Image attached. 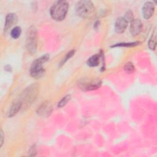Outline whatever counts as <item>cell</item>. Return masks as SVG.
<instances>
[{"instance_id": "6da1fadb", "label": "cell", "mask_w": 157, "mask_h": 157, "mask_svg": "<svg viewBox=\"0 0 157 157\" xmlns=\"http://www.w3.org/2000/svg\"><path fill=\"white\" fill-rule=\"evenodd\" d=\"M69 5L66 1H56L50 8V15L53 19L56 21L63 20L67 12Z\"/></svg>"}, {"instance_id": "7a4b0ae2", "label": "cell", "mask_w": 157, "mask_h": 157, "mask_svg": "<svg viewBox=\"0 0 157 157\" xmlns=\"http://www.w3.org/2000/svg\"><path fill=\"white\" fill-rule=\"evenodd\" d=\"M76 12L80 17L84 18L92 17L95 13V9L93 4L90 1H80L76 4Z\"/></svg>"}, {"instance_id": "3957f363", "label": "cell", "mask_w": 157, "mask_h": 157, "mask_svg": "<svg viewBox=\"0 0 157 157\" xmlns=\"http://www.w3.org/2000/svg\"><path fill=\"white\" fill-rule=\"evenodd\" d=\"M39 92V86L34 83L27 87L21 93V98L19 99L22 103V107H28L36 98Z\"/></svg>"}, {"instance_id": "277c9868", "label": "cell", "mask_w": 157, "mask_h": 157, "mask_svg": "<svg viewBox=\"0 0 157 157\" xmlns=\"http://www.w3.org/2000/svg\"><path fill=\"white\" fill-rule=\"evenodd\" d=\"M50 56L48 54H46L33 61L30 69V74L33 77L39 78L44 75L45 69L42 65L48 60Z\"/></svg>"}, {"instance_id": "5b68a950", "label": "cell", "mask_w": 157, "mask_h": 157, "mask_svg": "<svg viewBox=\"0 0 157 157\" xmlns=\"http://www.w3.org/2000/svg\"><path fill=\"white\" fill-rule=\"evenodd\" d=\"M37 45V35L35 27L31 26L27 32L26 48L28 52L33 55L36 53Z\"/></svg>"}, {"instance_id": "8992f818", "label": "cell", "mask_w": 157, "mask_h": 157, "mask_svg": "<svg viewBox=\"0 0 157 157\" xmlns=\"http://www.w3.org/2000/svg\"><path fill=\"white\" fill-rule=\"evenodd\" d=\"M52 112V106L48 101L43 102L38 108L37 113L39 115L42 117H48Z\"/></svg>"}, {"instance_id": "52a82bcc", "label": "cell", "mask_w": 157, "mask_h": 157, "mask_svg": "<svg viewBox=\"0 0 157 157\" xmlns=\"http://www.w3.org/2000/svg\"><path fill=\"white\" fill-rule=\"evenodd\" d=\"M101 80L99 78L91 80L88 82H82L80 83V87L84 90H93L99 88L101 85Z\"/></svg>"}, {"instance_id": "ba28073f", "label": "cell", "mask_w": 157, "mask_h": 157, "mask_svg": "<svg viewBox=\"0 0 157 157\" xmlns=\"http://www.w3.org/2000/svg\"><path fill=\"white\" fill-rule=\"evenodd\" d=\"M155 11V5L152 2H147L142 7V14L145 19L150 18Z\"/></svg>"}, {"instance_id": "9c48e42d", "label": "cell", "mask_w": 157, "mask_h": 157, "mask_svg": "<svg viewBox=\"0 0 157 157\" xmlns=\"http://www.w3.org/2000/svg\"><path fill=\"white\" fill-rule=\"evenodd\" d=\"M142 23L138 19H134L131 21L130 25V32L134 36H137L142 31Z\"/></svg>"}, {"instance_id": "30bf717a", "label": "cell", "mask_w": 157, "mask_h": 157, "mask_svg": "<svg viewBox=\"0 0 157 157\" xmlns=\"http://www.w3.org/2000/svg\"><path fill=\"white\" fill-rule=\"evenodd\" d=\"M18 21V17L16 14L13 13H8L6 17L5 25H4V31H7L13 25H15Z\"/></svg>"}, {"instance_id": "8fae6325", "label": "cell", "mask_w": 157, "mask_h": 157, "mask_svg": "<svg viewBox=\"0 0 157 157\" xmlns=\"http://www.w3.org/2000/svg\"><path fill=\"white\" fill-rule=\"evenodd\" d=\"M128 24V21L124 17H119L115 24V31L116 33L120 34L123 33L125 31Z\"/></svg>"}, {"instance_id": "7c38bea8", "label": "cell", "mask_w": 157, "mask_h": 157, "mask_svg": "<svg viewBox=\"0 0 157 157\" xmlns=\"http://www.w3.org/2000/svg\"><path fill=\"white\" fill-rule=\"evenodd\" d=\"M22 107V103L21 102L18 100L14 102L10 106L9 112H8V117H12L16 115L18 112L20 110V109Z\"/></svg>"}, {"instance_id": "4fadbf2b", "label": "cell", "mask_w": 157, "mask_h": 157, "mask_svg": "<svg viewBox=\"0 0 157 157\" xmlns=\"http://www.w3.org/2000/svg\"><path fill=\"white\" fill-rule=\"evenodd\" d=\"M100 56L99 55H94L91 56L87 61V64L90 67H96L99 65Z\"/></svg>"}, {"instance_id": "5bb4252c", "label": "cell", "mask_w": 157, "mask_h": 157, "mask_svg": "<svg viewBox=\"0 0 157 157\" xmlns=\"http://www.w3.org/2000/svg\"><path fill=\"white\" fill-rule=\"evenodd\" d=\"M21 33V28L19 26H15V28H13L10 33L11 36L13 38V39H17L20 37V34Z\"/></svg>"}, {"instance_id": "9a60e30c", "label": "cell", "mask_w": 157, "mask_h": 157, "mask_svg": "<svg viewBox=\"0 0 157 157\" xmlns=\"http://www.w3.org/2000/svg\"><path fill=\"white\" fill-rule=\"evenodd\" d=\"M124 71H125L127 73H128V74H131V73L134 72L135 68H134V65L132 64V63L128 62V63H126V64L124 65Z\"/></svg>"}, {"instance_id": "2e32d148", "label": "cell", "mask_w": 157, "mask_h": 157, "mask_svg": "<svg viewBox=\"0 0 157 157\" xmlns=\"http://www.w3.org/2000/svg\"><path fill=\"white\" fill-rule=\"evenodd\" d=\"M71 99V96L70 95H66L65 96L64 98H63V99L58 102V107H63V106H64Z\"/></svg>"}, {"instance_id": "e0dca14e", "label": "cell", "mask_w": 157, "mask_h": 157, "mask_svg": "<svg viewBox=\"0 0 157 157\" xmlns=\"http://www.w3.org/2000/svg\"><path fill=\"white\" fill-rule=\"evenodd\" d=\"M156 36L155 34H153V36H151V37L148 41V47L151 50H155L156 47Z\"/></svg>"}, {"instance_id": "ac0fdd59", "label": "cell", "mask_w": 157, "mask_h": 157, "mask_svg": "<svg viewBox=\"0 0 157 157\" xmlns=\"http://www.w3.org/2000/svg\"><path fill=\"white\" fill-rule=\"evenodd\" d=\"M74 54V50H71V51H70L69 52H68V53H67V55H66L65 58H64L62 60V61L61 62V63H60V66H63V65L66 62V61H67L68 59H69L72 56V55H73Z\"/></svg>"}, {"instance_id": "d6986e66", "label": "cell", "mask_w": 157, "mask_h": 157, "mask_svg": "<svg viewBox=\"0 0 157 157\" xmlns=\"http://www.w3.org/2000/svg\"><path fill=\"white\" fill-rule=\"evenodd\" d=\"M139 42H131V43H122V44H117L115 45H113L112 47H133V46H136L137 45H138Z\"/></svg>"}, {"instance_id": "ffe728a7", "label": "cell", "mask_w": 157, "mask_h": 157, "mask_svg": "<svg viewBox=\"0 0 157 157\" xmlns=\"http://www.w3.org/2000/svg\"><path fill=\"white\" fill-rule=\"evenodd\" d=\"M127 21L128 22L129 21H132L133 20V13L131 10H128L126 12V13H125V17H124Z\"/></svg>"}, {"instance_id": "44dd1931", "label": "cell", "mask_w": 157, "mask_h": 157, "mask_svg": "<svg viewBox=\"0 0 157 157\" xmlns=\"http://www.w3.org/2000/svg\"><path fill=\"white\" fill-rule=\"evenodd\" d=\"M36 154V147L35 145L32 146L29 151V155L30 156H35Z\"/></svg>"}, {"instance_id": "7402d4cb", "label": "cell", "mask_w": 157, "mask_h": 157, "mask_svg": "<svg viewBox=\"0 0 157 157\" xmlns=\"http://www.w3.org/2000/svg\"><path fill=\"white\" fill-rule=\"evenodd\" d=\"M3 142H4V134H3V132L2 130L1 129V141H0V147H1L2 144H3Z\"/></svg>"}]
</instances>
